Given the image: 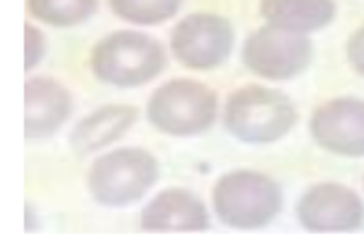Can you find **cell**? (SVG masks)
Wrapping results in <instances>:
<instances>
[{
	"instance_id": "5b68a950",
	"label": "cell",
	"mask_w": 364,
	"mask_h": 247,
	"mask_svg": "<svg viewBox=\"0 0 364 247\" xmlns=\"http://www.w3.org/2000/svg\"><path fill=\"white\" fill-rule=\"evenodd\" d=\"M160 178L152 152L128 146L96 157L88 170V192L104 207H125L139 202Z\"/></svg>"
},
{
	"instance_id": "7c38bea8",
	"label": "cell",
	"mask_w": 364,
	"mask_h": 247,
	"mask_svg": "<svg viewBox=\"0 0 364 247\" xmlns=\"http://www.w3.org/2000/svg\"><path fill=\"white\" fill-rule=\"evenodd\" d=\"M136 120H139L136 106H125V104L99 106L96 112L77 123V128L70 136V144L77 155L102 152L104 146H109L112 141H117L128 133Z\"/></svg>"
},
{
	"instance_id": "8992f818",
	"label": "cell",
	"mask_w": 364,
	"mask_h": 247,
	"mask_svg": "<svg viewBox=\"0 0 364 247\" xmlns=\"http://www.w3.org/2000/svg\"><path fill=\"white\" fill-rule=\"evenodd\" d=\"M314 43L304 32L266 24L247 35L242 45V64L266 80H293L309 70Z\"/></svg>"
},
{
	"instance_id": "30bf717a",
	"label": "cell",
	"mask_w": 364,
	"mask_h": 247,
	"mask_svg": "<svg viewBox=\"0 0 364 247\" xmlns=\"http://www.w3.org/2000/svg\"><path fill=\"white\" fill-rule=\"evenodd\" d=\"M141 229L152 234H197L210 229V213L189 189H165L141 210Z\"/></svg>"
},
{
	"instance_id": "9c48e42d",
	"label": "cell",
	"mask_w": 364,
	"mask_h": 247,
	"mask_svg": "<svg viewBox=\"0 0 364 247\" xmlns=\"http://www.w3.org/2000/svg\"><path fill=\"white\" fill-rule=\"evenodd\" d=\"M314 144L341 157H364V99L341 96L316 106L309 120Z\"/></svg>"
},
{
	"instance_id": "7a4b0ae2",
	"label": "cell",
	"mask_w": 364,
	"mask_h": 247,
	"mask_svg": "<svg viewBox=\"0 0 364 247\" xmlns=\"http://www.w3.org/2000/svg\"><path fill=\"white\" fill-rule=\"evenodd\" d=\"M298 112L290 96L266 85H245L226 99L223 125L242 144H274L290 133Z\"/></svg>"
},
{
	"instance_id": "9a60e30c",
	"label": "cell",
	"mask_w": 364,
	"mask_h": 247,
	"mask_svg": "<svg viewBox=\"0 0 364 247\" xmlns=\"http://www.w3.org/2000/svg\"><path fill=\"white\" fill-rule=\"evenodd\" d=\"M183 0H109L112 11L128 24L152 27L178 13Z\"/></svg>"
},
{
	"instance_id": "3957f363",
	"label": "cell",
	"mask_w": 364,
	"mask_h": 247,
	"mask_svg": "<svg viewBox=\"0 0 364 247\" xmlns=\"http://www.w3.org/2000/svg\"><path fill=\"white\" fill-rule=\"evenodd\" d=\"M282 210V186L258 170L223 173L213 186V213L242 231L269 226Z\"/></svg>"
},
{
	"instance_id": "5bb4252c",
	"label": "cell",
	"mask_w": 364,
	"mask_h": 247,
	"mask_svg": "<svg viewBox=\"0 0 364 247\" xmlns=\"http://www.w3.org/2000/svg\"><path fill=\"white\" fill-rule=\"evenodd\" d=\"M99 9V0H27L32 19L48 27H77Z\"/></svg>"
},
{
	"instance_id": "6da1fadb",
	"label": "cell",
	"mask_w": 364,
	"mask_h": 247,
	"mask_svg": "<svg viewBox=\"0 0 364 247\" xmlns=\"http://www.w3.org/2000/svg\"><path fill=\"white\" fill-rule=\"evenodd\" d=\"M168 53L157 38L139 30H117L93 45V75L112 88H139L165 70Z\"/></svg>"
},
{
	"instance_id": "8fae6325",
	"label": "cell",
	"mask_w": 364,
	"mask_h": 247,
	"mask_svg": "<svg viewBox=\"0 0 364 247\" xmlns=\"http://www.w3.org/2000/svg\"><path fill=\"white\" fill-rule=\"evenodd\" d=\"M72 114L70 91L53 77H30L24 85V136H53Z\"/></svg>"
},
{
	"instance_id": "277c9868",
	"label": "cell",
	"mask_w": 364,
	"mask_h": 247,
	"mask_svg": "<svg viewBox=\"0 0 364 247\" xmlns=\"http://www.w3.org/2000/svg\"><path fill=\"white\" fill-rule=\"evenodd\" d=\"M218 114V96L200 80H171L160 85L146 101L149 123L165 136L189 138L210 131Z\"/></svg>"
},
{
	"instance_id": "4fadbf2b",
	"label": "cell",
	"mask_w": 364,
	"mask_h": 247,
	"mask_svg": "<svg viewBox=\"0 0 364 247\" xmlns=\"http://www.w3.org/2000/svg\"><path fill=\"white\" fill-rule=\"evenodd\" d=\"M335 13V0H261V16L266 24L287 27L304 35L330 27Z\"/></svg>"
},
{
	"instance_id": "52a82bcc",
	"label": "cell",
	"mask_w": 364,
	"mask_h": 247,
	"mask_svg": "<svg viewBox=\"0 0 364 247\" xmlns=\"http://www.w3.org/2000/svg\"><path fill=\"white\" fill-rule=\"evenodd\" d=\"M171 51L189 70L200 72L218 70L229 62L234 51L232 21L221 13H208V11L189 13L173 27Z\"/></svg>"
},
{
	"instance_id": "ba28073f",
	"label": "cell",
	"mask_w": 364,
	"mask_h": 247,
	"mask_svg": "<svg viewBox=\"0 0 364 247\" xmlns=\"http://www.w3.org/2000/svg\"><path fill=\"white\" fill-rule=\"evenodd\" d=\"M295 216L311 234H351L364 224V202L343 184H316L298 199Z\"/></svg>"
},
{
	"instance_id": "2e32d148",
	"label": "cell",
	"mask_w": 364,
	"mask_h": 247,
	"mask_svg": "<svg viewBox=\"0 0 364 247\" xmlns=\"http://www.w3.org/2000/svg\"><path fill=\"white\" fill-rule=\"evenodd\" d=\"M24 40H27V48H24V67L27 70H35L38 62L46 56V38L43 32L35 27V24H27L24 27Z\"/></svg>"
},
{
	"instance_id": "e0dca14e",
	"label": "cell",
	"mask_w": 364,
	"mask_h": 247,
	"mask_svg": "<svg viewBox=\"0 0 364 247\" xmlns=\"http://www.w3.org/2000/svg\"><path fill=\"white\" fill-rule=\"evenodd\" d=\"M346 56H348V64L354 67V72L364 77V24L351 32V38L346 43Z\"/></svg>"
}]
</instances>
